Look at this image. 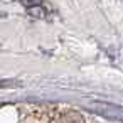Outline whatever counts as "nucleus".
<instances>
[{
    "label": "nucleus",
    "mask_w": 123,
    "mask_h": 123,
    "mask_svg": "<svg viewBox=\"0 0 123 123\" xmlns=\"http://www.w3.org/2000/svg\"><path fill=\"white\" fill-rule=\"evenodd\" d=\"M62 123H83V118L74 113V111H69L66 115H62Z\"/></svg>",
    "instance_id": "obj_1"
},
{
    "label": "nucleus",
    "mask_w": 123,
    "mask_h": 123,
    "mask_svg": "<svg viewBox=\"0 0 123 123\" xmlns=\"http://www.w3.org/2000/svg\"><path fill=\"white\" fill-rule=\"evenodd\" d=\"M22 4H24L29 10H32L34 7H39V5L42 4V0H22Z\"/></svg>",
    "instance_id": "obj_2"
}]
</instances>
